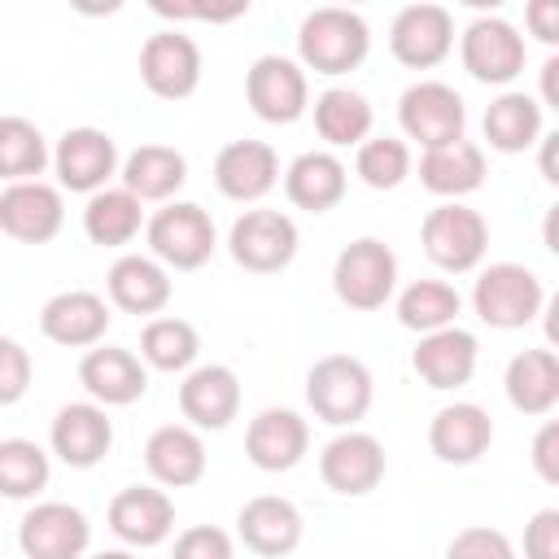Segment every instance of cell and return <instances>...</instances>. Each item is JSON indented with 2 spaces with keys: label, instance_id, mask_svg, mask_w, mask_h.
I'll list each match as a JSON object with an SVG mask.
<instances>
[{
  "label": "cell",
  "instance_id": "51",
  "mask_svg": "<svg viewBox=\"0 0 559 559\" xmlns=\"http://www.w3.org/2000/svg\"><path fill=\"white\" fill-rule=\"evenodd\" d=\"M546 341L559 349V293H555L550 306H546Z\"/></svg>",
  "mask_w": 559,
  "mask_h": 559
},
{
  "label": "cell",
  "instance_id": "45",
  "mask_svg": "<svg viewBox=\"0 0 559 559\" xmlns=\"http://www.w3.org/2000/svg\"><path fill=\"white\" fill-rule=\"evenodd\" d=\"M249 4L245 0H231V4H170V0H153V13L162 17H201V22H227V17H240Z\"/></svg>",
  "mask_w": 559,
  "mask_h": 559
},
{
  "label": "cell",
  "instance_id": "42",
  "mask_svg": "<svg viewBox=\"0 0 559 559\" xmlns=\"http://www.w3.org/2000/svg\"><path fill=\"white\" fill-rule=\"evenodd\" d=\"M170 559H231V537L214 524H192L188 533H179Z\"/></svg>",
  "mask_w": 559,
  "mask_h": 559
},
{
  "label": "cell",
  "instance_id": "2",
  "mask_svg": "<svg viewBox=\"0 0 559 559\" xmlns=\"http://www.w3.org/2000/svg\"><path fill=\"white\" fill-rule=\"evenodd\" d=\"M306 397L323 424H354L371 406V371L349 354H328L310 367Z\"/></svg>",
  "mask_w": 559,
  "mask_h": 559
},
{
  "label": "cell",
  "instance_id": "17",
  "mask_svg": "<svg viewBox=\"0 0 559 559\" xmlns=\"http://www.w3.org/2000/svg\"><path fill=\"white\" fill-rule=\"evenodd\" d=\"M489 441H493V419L472 402H454V406L437 411V419L428 424L432 454L441 463H454V467L476 463L489 450Z\"/></svg>",
  "mask_w": 559,
  "mask_h": 559
},
{
  "label": "cell",
  "instance_id": "44",
  "mask_svg": "<svg viewBox=\"0 0 559 559\" xmlns=\"http://www.w3.org/2000/svg\"><path fill=\"white\" fill-rule=\"evenodd\" d=\"M524 559H559V507H546L524 528Z\"/></svg>",
  "mask_w": 559,
  "mask_h": 559
},
{
  "label": "cell",
  "instance_id": "39",
  "mask_svg": "<svg viewBox=\"0 0 559 559\" xmlns=\"http://www.w3.org/2000/svg\"><path fill=\"white\" fill-rule=\"evenodd\" d=\"M140 354L157 371H183L197 358V328L183 319H153L140 336Z\"/></svg>",
  "mask_w": 559,
  "mask_h": 559
},
{
  "label": "cell",
  "instance_id": "26",
  "mask_svg": "<svg viewBox=\"0 0 559 559\" xmlns=\"http://www.w3.org/2000/svg\"><path fill=\"white\" fill-rule=\"evenodd\" d=\"M179 411L197 428H227L240 411V384L227 367H201L179 384Z\"/></svg>",
  "mask_w": 559,
  "mask_h": 559
},
{
  "label": "cell",
  "instance_id": "48",
  "mask_svg": "<svg viewBox=\"0 0 559 559\" xmlns=\"http://www.w3.org/2000/svg\"><path fill=\"white\" fill-rule=\"evenodd\" d=\"M537 166H542V175H546V179L559 188V131H555V135L542 144V153H537Z\"/></svg>",
  "mask_w": 559,
  "mask_h": 559
},
{
  "label": "cell",
  "instance_id": "49",
  "mask_svg": "<svg viewBox=\"0 0 559 559\" xmlns=\"http://www.w3.org/2000/svg\"><path fill=\"white\" fill-rule=\"evenodd\" d=\"M542 96H546V105L559 109V57H550V61L542 66Z\"/></svg>",
  "mask_w": 559,
  "mask_h": 559
},
{
  "label": "cell",
  "instance_id": "8",
  "mask_svg": "<svg viewBox=\"0 0 559 559\" xmlns=\"http://www.w3.org/2000/svg\"><path fill=\"white\" fill-rule=\"evenodd\" d=\"M140 79L162 100L192 96L197 83H201V52H197V44L188 35H179V31L148 35V44L140 48Z\"/></svg>",
  "mask_w": 559,
  "mask_h": 559
},
{
  "label": "cell",
  "instance_id": "9",
  "mask_svg": "<svg viewBox=\"0 0 559 559\" xmlns=\"http://www.w3.org/2000/svg\"><path fill=\"white\" fill-rule=\"evenodd\" d=\"M148 245L175 271H197L214 253V223L201 205H166L148 223Z\"/></svg>",
  "mask_w": 559,
  "mask_h": 559
},
{
  "label": "cell",
  "instance_id": "33",
  "mask_svg": "<svg viewBox=\"0 0 559 559\" xmlns=\"http://www.w3.org/2000/svg\"><path fill=\"white\" fill-rule=\"evenodd\" d=\"M542 131V109L524 92H507L485 109V140L498 153H520L537 140Z\"/></svg>",
  "mask_w": 559,
  "mask_h": 559
},
{
  "label": "cell",
  "instance_id": "31",
  "mask_svg": "<svg viewBox=\"0 0 559 559\" xmlns=\"http://www.w3.org/2000/svg\"><path fill=\"white\" fill-rule=\"evenodd\" d=\"M109 297L127 314H157L170 301V280L148 258H118L109 266Z\"/></svg>",
  "mask_w": 559,
  "mask_h": 559
},
{
  "label": "cell",
  "instance_id": "24",
  "mask_svg": "<svg viewBox=\"0 0 559 559\" xmlns=\"http://www.w3.org/2000/svg\"><path fill=\"white\" fill-rule=\"evenodd\" d=\"M415 371L428 389H459L476 371V336L459 328L428 332L415 349Z\"/></svg>",
  "mask_w": 559,
  "mask_h": 559
},
{
  "label": "cell",
  "instance_id": "13",
  "mask_svg": "<svg viewBox=\"0 0 559 559\" xmlns=\"http://www.w3.org/2000/svg\"><path fill=\"white\" fill-rule=\"evenodd\" d=\"M463 66L480 83H511L524 70V39L502 17H480L463 35Z\"/></svg>",
  "mask_w": 559,
  "mask_h": 559
},
{
  "label": "cell",
  "instance_id": "12",
  "mask_svg": "<svg viewBox=\"0 0 559 559\" xmlns=\"http://www.w3.org/2000/svg\"><path fill=\"white\" fill-rule=\"evenodd\" d=\"M17 542L26 559H79L87 550V520L66 502H44L26 511Z\"/></svg>",
  "mask_w": 559,
  "mask_h": 559
},
{
  "label": "cell",
  "instance_id": "15",
  "mask_svg": "<svg viewBox=\"0 0 559 559\" xmlns=\"http://www.w3.org/2000/svg\"><path fill=\"white\" fill-rule=\"evenodd\" d=\"M319 472H323V485L336 489V493H371L384 476V450L376 437L367 432H345L336 441H328L323 459H319Z\"/></svg>",
  "mask_w": 559,
  "mask_h": 559
},
{
  "label": "cell",
  "instance_id": "1",
  "mask_svg": "<svg viewBox=\"0 0 559 559\" xmlns=\"http://www.w3.org/2000/svg\"><path fill=\"white\" fill-rule=\"evenodd\" d=\"M301 61L319 74H345L367 57V22L349 9H314L297 35Z\"/></svg>",
  "mask_w": 559,
  "mask_h": 559
},
{
  "label": "cell",
  "instance_id": "50",
  "mask_svg": "<svg viewBox=\"0 0 559 559\" xmlns=\"http://www.w3.org/2000/svg\"><path fill=\"white\" fill-rule=\"evenodd\" d=\"M542 240H546L550 253H559V205L546 214V223H542Z\"/></svg>",
  "mask_w": 559,
  "mask_h": 559
},
{
  "label": "cell",
  "instance_id": "28",
  "mask_svg": "<svg viewBox=\"0 0 559 559\" xmlns=\"http://www.w3.org/2000/svg\"><path fill=\"white\" fill-rule=\"evenodd\" d=\"M507 397L524 415H546L559 402V354L524 349L507 367Z\"/></svg>",
  "mask_w": 559,
  "mask_h": 559
},
{
  "label": "cell",
  "instance_id": "34",
  "mask_svg": "<svg viewBox=\"0 0 559 559\" xmlns=\"http://www.w3.org/2000/svg\"><path fill=\"white\" fill-rule=\"evenodd\" d=\"M83 227L92 236V245H127L135 231H140V197H131L127 188H114V192H96L83 210Z\"/></svg>",
  "mask_w": 559,
  "mask_h": 559
},
{
  "label": "cell",
  "instance_id": "3",
  "mask_svg": "<svg viewBox=\"0 0 559 559\" xmlns=\"http://www.w3.org/2000/svg\"><path fill=\"white\" fill-rule=\"evenodd\" d=\"M332 284L349 310H380L397 284V258L380 240H354L341 249Z\"/></svg>",
  "mask_w": 559,
  "mask_h": 559
},
{
  "label": "cell",
  "instance_id": "10",
  "mask_svg": "<svg viewBox=\"0 0 559 559\" xmlns=\"http://www.w3.org/2000/svg\"><path fill=\"white\" fill-rule=\"evenodd\" d=\"M0 227L4 236L22 240V245H48L61 231V197L57 188L26 179V183H9L0 192Z\"/></svg>",
  "mask_w": 559,
  "mask_h": 559
},
{
  "label": "cell",
  "instance_id": "29",
  "mask_svg": "<svg viewBox=\"0 0 559 559\" xmlns=\"http://www.w3.org/2000/svg\"><path fill=\"white\" fill-rule=\"evenodd\" d=\"M419 183L437 197H463L476 192L485 183V153L472 140L445 144V148H428L419 162Z\"/></svg>",
  "mask_w": 559,
  "mask_h": 559
},
{
  "label": "cell",
  "instance_id": "21",
  "mask_svg": "<svg viewBox=\"0 0 559 559\" xmlns=\"http://www.w3.org/2000/svg\"><path fill=\"white\" fill-rule=\"evenodd\" d=\"M306 441H310V432H306L301 415H293V411H262L249 424V432H245V454L262 472H288V467L301 463Z\"/></svg>",
  "mask_w": 559,
  "mask_h": 559
},
{
  "label": "cell",
  "instance_id": "36",
  "mask_svg": "<svg viewBox=\"0 0 559 559\" xmlns=\"http://www.w3.org/2000/svg\"><path fill=\"white\" fill-rule=\"evenodd\" d=\"M459 314V293L437 280H419L397 297V319L411 332H441Z\"/></svg>",
  "mask_w": 559,
  "mask_h": 559
},
{
  "label": "cell",
  "instance_id": "7",
  "mask_svg": "<svg viewBox=\"0 0 559 559\" xmlns=\"http://www.w3.org/2000/svg\"><path fill=\"white\" fill-rule=\"evenodd\" d=\"M297 253V227L288 214L280 210H249L245 218H236L231 227V258L245 266V271H258V275H271V271H284Z\"/></svg>",
  "mask_w": 559,
  "mask_h": 559
},
{
  "label": "cell",
  "instance_id": "18",
  "mask_svg": "<svg viewBox=\"0 0 559 559\" xmlns=\"http://www.w3.org/2000/svg\"><path fill=\"white\" fill-rule=\"evenodd\" d=\"M118 166V148L96 127H74L57 144V175L70 192H96Z\"/></svg>",
  "mask_w": 559,
  "mask_h": 559
},
{
  "label": "cell",
  "instance_id": "30",
  "mask_svg": "<svg viewBox=\"0 0 559 559\" xmlns=\"http://www.w3.org/2000/svg\"><path fill=\"white\" fill-rule=\"evenodd\" d=\"M284 192L297 210L323 214L345 197V166L332 153H301L284 175Z\"/></svg>",
  "mask_w": 559,
  "mask_h": 559
},
{
  "label": "cell",
  "instance_id": "20",
  "mask_svg": "<svg viewBox=\"0 0 559 559\" xmlns=\"http://www.w3.org/2000/svg\"><path fill=\"white\" fill-rule=\"evenodd\" d=\"M79 384H83L96 402H105V406H131L135 397H144L148 376H144L140 358H135L131 349L105 345V349H92V354L79 362Z\"/></svg>",
  "mask_w": 559,
  "mask_h": 559
},
{
  "label": "cell",
  "instance_id": "19",
  "mask_svg": "<svg viewBox=\"0 0 559 559\" xmlns=\"http://www.w3.org/2000/svg\"><path fill=\"white\" fill-rule=\"evenodd\" d=\"M109 528L122 542H131V546H157L175 528V507H170V498L162 489L131 485V489L114 493V502H109Z\"/></svg>",
  "mask_w": 559,
  "mask_h": 559
},
{
  "label": "cell",
  "instance_id": "22",
  "mask_svg": "<svg viewBox=\"0 0 559 559\" xmlns=\"http://www.w3.org/2000/svg\"><path fill=\"white\" fill-rule=\"evenodd\" d=\"M114 445V428L105 419V411L87 406V402H70L57 411L52 419V450L70 463V467H96Z\"/></svg>",
  "mask_w": 559,
  "mask_h": 559
},
{
  "label": "cell",
  "instance_id": "14",
  "mask_svg": "<svg viewBox=\"0 0 559 559\" xmlns=\"http://www.w3.org/2000/svg\"><path fill=\"white\" fill-rule=\"evenodd\" d=\"M245 96L253 105L258 118L266 122H293L306 109V74L288 61V57H258L249 79H245Z\"/></svg>",
  "mask_w": 559,
  "mask_h": 559
},
{
  "label": "cell",
  "instance_id": "25",
  "mask_svg": "<svg viewBox=\"0 0 559 559\" xmlns=\"http://www.w3.org/2000/svg\"><path fill=\"white\" fill-rule=\"evenodd\" d=\"M236 524H240L245 546L253 555H266V559H280V555L297 550V542H301V515H297V507L284 502V498H271V493L245 502Z\"/></svg>",
  "mask_w": 559,
  "mask_h": 559
},
{
  "label": "cell",
  "instance_id": "40",
  "mask_svg": "<svg viewBox=\"0 0 559 559\" xmlns=\"http://www.w3.org/2000/svg\"><path fill=\"white\" fill-rule=\"evenodd\" d=\"M358 175H362V183L367 188H397L406 175H411V153H406V144L402 140H389V135H380V140H367L362 148H358Z\"/></svg>",
  "mask_w": 559,
  "mask_h": 559
},
{
  "label": "cell",
  "instance_id": "35",
  "mask_svg": "<svg viewBox=\"0 0 559 559\" xmlns=\"http://www.w3.org/2000/svg\"><path fill=\"white\" fill-rule=\"evenodd\" d=\"M314 127L328 144H358L371 131V105L349 87H332L314 100Z\"/></svg>",
  "mask_w": 559,
  "mask_h": 559
},
{
  "label": "cell",
  "instance_id": "52",
  "mask_svg": "<svg viewBox=\"0 0 559 559\" xmlns=\"http://www.w3.org/2000/svg\"><path fill=\"white\" fill-rule=\"evenodd\" d=\"M92 559H131V555H122V550H100V555H92Z\"/></svg>",
  "mask_w": 559,
  "mask_h": 559
},
{
  "label": "cell",
  "instance_id": "46",
  "mask_svg": "<svg viewBox=\"0 0 559 559\" xmlns=\"http://www.w3.org/2000/svg\"><path fill=\"white\" fill-rule=\"evenodd\" d=\"M533 467L546 485H559V419H550L537 437H533Z\"/></svg>",
  "mask_w": 559,
  "mask_h": 559
},
{
  "label": "cell",
  "instance_id": "27",
  "mask_svg": "<svg viewBox=\"0 0 559 559\" xmlns=\"http://www.w3.org/2000/svg\"><path fill=\"white\" fill-rule=\"evenodd\" d=\"M144 463L148 472L170 485V489H183V485H197L201 472H205V445L192 428H179V424H166L148 437L144 445Z\"/></svg>",
  "mask_w": 559,
  "mask_h": 559
},
{
  "label": "cell",
  "instance_id": "4",
  "mask_svg": "<svg viewBox=\"0 0 559 559\" xmlns=\"http://www.w3.org/2000/svg\"><path fill=\"white\" fill-rule=\"evenodd\" d=\"M472 301H476V314L489 328H524L542 310V284L528 266L498 262L476 280Z\"/></svg>",
  "mask_w": 559,
  "mask_h": 559
},
{
  "label": "cell",
  "instance_id": "47",
  "mask_svg": "<svg viewBox=\"0 0 559 559\" xmlns=\"http://www.w3.org/2000/svg\"><path fill=\"white\" fill-rule=\"evenodd\" d=\"M524 22L542 44H559V0H528Z\"/></svg>",
  "mask_w": 559,
  "mask_h": 559
},
{
  "label": "cell",
  "instance_id": "41",
  "mask_svg": "<svg viewBox=\"0 0 559 559\" xmlns=\"http://www.w3.org/2000/svg\"><path fill=\"white\" fill-rule=\"evenodd\" d=\"M445 559H515V550H511V542H507L498 528L472 524V528H463V533L450 542Z\"/></svg>",
  "mask_w": 559,
  "mask_h": 559
},
{
  "label": "cell",
  "instance_id": "37",
  "mask_svg": "<svg viewBox=\"0 0 559 559\" xmlns=\"http://www.w3.org/2000/svg\"><path fill=\"white\" fill-rule=\"evenodd\" d=\"M44 166H48L44 135L22 118H0V175L26 183V175H39Z\"/></svg>",
  "mask_w": 559,
  "mask_h": 559
},
{
  "label": "cell",
  "instance_id": "6",
  "mask_svg": "<svg viewBox=\"0 0 559 559\" xmlns=\"http://www.w3.org/2000/svg\"><path fill=\"white\" fill-rule=\"evenodd\" d=\"M485 245H489V227L467 205H437L424 218V253L441 271H472L485 258Z\"/></svg>",
  "mask_w": 559,
  "mask_h": 559
},
{
  "label": "cell",
  "instance_id": "16",
  "mask_svg": "<svg viewBox=\"0 0 559 559\" xmlns=\"http://www.w3.org/2000/svg\"><path fill=\"white\" fill-rule=\"evenodd\" d=\"M275 179H280V162L275 148L262 140H236L214 162V183L231 201H258L275 188Z\"/></svg>",
  "mask_w": 559,
  "mask_h": 559
},
{
  "label": "cell",
  "instance_id": "32",
  "mask_svg": "<svg viewBox=\"0 0 559 559\" xmlns=\"http://www.w3.org/2000/svg\"><path fill=\"white\" fill-rule=\"evenodd\" d=\"M183 179H188V162H183V153H175L166 144H140L122 170L127 192L140 201H166Z\"/></svg>",
  "mask_w": 559,
  "mask_h": 559
},
{
  "label": "cell",
  "instance_id": "23",
  "mask_svg": "<svg viewBox=\"0 0 559 559\" xmlns=\"http://www.w3.org/2000/svg\"><path fill=\"white\" fill-rule=\"evenodd\" d=\"M109 328V310L96 293H57L44 310H39V332L57 345H96Z\"/></svg>",
  "mask_w": 559,
  "mask_h": 559
},
{
  "label": "cell",
  "instance_id": "11",
  "mask_svg": "<svg viewBox=\"0 0 559 559\" xmlns=\"http://www.w3.org/2000/svg\"><path fill=\"white\" fill-rule=\"evenodd\" d=\"M454 39V22L441 4H411L397 13L393 31H389V48L402 66L411 70H428L450 52Z\"/></svg>",
  "mask_w": 559,
  "mask_h": 559
},
{
  "label": "cell",
  "instance_id": "43",
  "mask_svg": "<svg viewBox=\"0 0 559 559\" xmlns=\"http://www.w3.org/2000/svg\"><path fill=\"white\" fill-rule=\"evenodd\" d=\"M31 384V358L13 336H0V402H17Z\"/></svg>",
  "mask_w": 559,
  "mask_h": 559
},
{
  "label": "cell",
  "instance_id": "5",
  "mask_svg": "<svg viewBox=\"0 0 559 559\" xmlns=\"http://www.w3.org/2000/svg\"><path fill=\"white\" fill-rule=\"evenodd\" d=\"M402 127L411 140H419L424 148H445L463 140L467 127V109L459 100L454 87L445 83H415L402 92Z\"/></svg>",
  "mask_w": 559,
  "mask_h": 559
},
{
  "label": "cell",
  "instance_id": "38",
  "mask_svg": "<svg viewBox=\"0 0 559 559\" xmlns=\"http://www.w3.org/2000/svg\"><path fill=\"white\" fill-rule=\"evenodd\" d=\"M44 485H48V454L22 437L0 441V489L9 498H31Z\"/></svg>",
  "mask_w": 559,
  "mask_h": 559
}]
</instances>
